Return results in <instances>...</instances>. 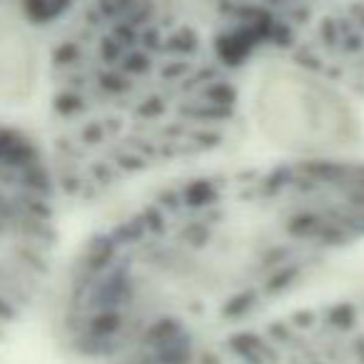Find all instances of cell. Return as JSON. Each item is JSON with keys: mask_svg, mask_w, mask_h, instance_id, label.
I'll list each match as a JSON object with an SVG mask.
<instances>
[{"mask_svg": "<svg viewBox=\"0 0 364 364\" xmlns=\"http://www.w3.org/2000/svg\"><path fill=\"white\" fill-rule=\"evenodd\" d=\"M55 172L43 150L0 125V337L46 282L55 240Z\"/></svg>", "mask_w": 364, "mask_h": 364, "instance_id": "obj_1", "label": "cell"}, {"mask_svg": "<svg viewBox=\"0 0 364 364\" xmlns=\"http://www.w3.org/2000/svg\"><path fill=\"white\" fill-rule=\"evenodd\" d=\"M252 117L272 145L292 152H329L357 135V117L344 97L297 70H272L262 77Z\"/></svg>", "mask_w": 364, "mask_h": 364, "instance_id": "obj_2", "label": "cell"}]
</instances>
